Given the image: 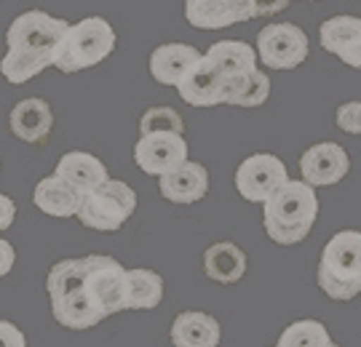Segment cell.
I'll return each instance as SVG.
<instances>
[{
	"mask_svg": "<svg viewBox=\"0 0 361 347\" xmlns=\"http://www.w3.org/2000/svg\"><path fill=\"white\" fill-rule=\"evenodd\" d=\"M252 0H185V19L195 30H222L255 19Z\"/></svg>",
	"mask_w": 361,
	"mask_h": 347,
	"instance_id": "10",
	"label": "cell"
},
{
	"mask_svg": "<svg viewBox=\"0 0 361 347\" xmlns=\"http://www.w3.org/2000/svg\"><path fill=\"white\" fill-rule=\"evenodd\" d=\"M356 38H361V19L359 16H332L319 30V40L329 53L345 51Z\"/></svg>",
	"mask_w": 361,
	"mask_h": 347,
	"instance_id": "24",
	"label": "cell"
},
{
	"mask_svg": "<svg viewBox=\"0 0 361 347\" xmlns=\"http://www.w3.org/2000/svg\"><path fill=\"white\" fill-rule=\"evenodd\" d=\"M204 53L198 51L195 46H188V43H164L158 46L153 53H150V75H153L155 83L161 86H180V80L201 59Z\"/></svg>",
	"mask_w": 361,
	"mask_h": 347,
	"instance_id": "13",
	"label": "cell"
},
{
	"mask_svg": "<svg viewBox=\"0 0 361 347\" xmlns=\"http://www.w3.org/2000/svg\"><path fill=\"white\" fill-rule=\"evenodd\" d=\"M83 291L102 310L104 318L126 310V267L107 254H89Z\"/></svg>",
	"mask_w": 361,
	"mask_h": 347,
	"instance_id": "6",
	"label": "cell"
},
{
	"mask_svg": "<svg viewBox=\"0 0 361 347\" xmlns=\"http://www.w3.org/2000/svg\"><path fill=\"white\" fill-rule=\"evenodd\" d=\"M209 62L225 75V80H235L257 70V51L244 40H219L207 53Z\"/></svg>",
	"mask_w": 361,
	"mask_h": 347,
	"instance_id": "19",
	"label": "cell"
},
{
	"mask_svg": "<svg viewBox=\"0 0 361 347\" xmlns=\"http://www.w3.org/2000/svg\"><path fill=\"white\" fill-rule=\"evenodd\" d=\"M13 262H16L13 246L8 244L6 238H0V278H6V275L13 270Z\"/></svg>",
	"mask_w": 361,
	"mask_h": 347,
	"instance_id": "30",
	"label": "cell"
},
{
	"mask_svg": "<svg viewBox=\"0 0 361 347\" xmlns=\"http://www.w3.org/2000/svg\"><path fill=\"white\" fill-rule=\"evenodd\" d=\"M116 51V30L102 16H89L67 27L65 38L54 51L51 67L59 72H80L102 65Z\"/></svg>",
	"mask_w": 361,
	"mask_h": 347,
	"instance_id": "4",
	"label": "cell"
},
{
	"mask_svg": "<svg viewBox=\"0 0 361 347\" xmlns=\"http://www.w3.org/2000/svg\"><path fill=\"white\" fill-rule=\"evenodd\" d=\"M289 179L286 166L281 158L268 153H257L246 158L235 171V190L241 193L244 201L252 203H265L284 182Z\"/></svg>",
	"mask_w": 361,
	"mask_h": 347,
	"instance_id": "8",
	"label": "cell"
},
{
	"mask_svg": "<svg viewBox=\"0 0 361 347\" xmlns=\"http://www.w3.org/2000/svg\"><path fill=\"white\" fill-rule=\"evenodd\" d=\"M350 160L345 150L335 144V141H322V144H313L308 147L302 158H300V171H302V179L308 182L310 187H329L337 184L348 174Z\"/></svg>",
	"mask_w": 361,
	"mask_h": 347,
	"instance_id": "11",
	"label": "cell"
},
{
	"mask_svg": "<svg viewBox=\"0 0 361 347\" xmlns=\"http://www.w3.org/2000/svg\"><path fill=\"white\" fill-rule=\"evenodd\" d=\"M164 299V278L155 270H126V310H153Z\"/></svg>",
	"mask_w": 361,
	"mask_h": 347,
	"instance_id": "22",
	"label": "cell"
},
{
	"mask_svg": "<svg viewBox=\"0 0 361 347\" xmlns=\"http://www.w3.org/2000/svg\"><path fill=\"white\" fill-rule=\"evenodd\" d=\"M137 211V193L126 182L107 179L97 190L83 193L78 219L99 232H116L126 225V219Z\"/></svg>",
	"mask_w": 361,
	"mask_h": 347,
	"instance_id": "5",
	"label": "cell"
},
{
	"mask_svg": "<svg viewBox=\"0 0 361 347\" xmlns=\"http://www.w3.org/2000/svg\"><path fill=\"white\" fill-rule=\"evenodd\" d=\"M262 225L273 244L295 246L305 241L319 217V195L308 182L286 179L262 203Z\"/></svg>",
	"mask_w": 361,
	"mask_h": 347,
	"instance_id": "2",
	"label": "cell"
},
{
	"mask_svg": "<svg viewBox=\"0 0 361 347\" xmlns=\"http://www.w3.org/2000/svg\"><path fill=\"white\" fill-rule=\"evenodd\" d=\"M13 217H16V203H13L8 195L0 193V232L11 227V225H13Z\"/></svg>",
	"mask_w": 361,
	"mask_h": 347,
	"instance_id": "31",
	"label": "cell"
},
{
	"mask_svg": "<svg viewBox=\"0 0 361 347\" xmlns=\"http://www.w3.org/2000/svg\"><path fill=\"white\" fill-rule=\"evenodd\" d=\"M185 160H188V141L174 131L142 134L134 144V163L153 177H164L169 171L180 168Z\"/></svg>",
	"mask_w": 361,
	"mask_h": 347,
	"instance_id": "9",
	"label": "cell"
},
{
	"mask_svg": "<svg viewBox=\"0 0 361 347\" xmlns=\"http://www.w3.org/2000/svg\"><path fill=\"white\" fill-rule=\"evenodd\" d=\"M337 56H340L348 67H353V70H361V38L353 40L348 49H345V51H340Z\"/></svg>",
	"mask_w": 361,
	"mask_h": 347,
	"instance_id": "33",
	"label": "cell"
},
{
	"mask_svg": "<svg viewBox=\"0 0 361 347\" xmlns=\"http://www.w3.org/2000/svg\"><path fill=\"white\" fill-rule=\"evenodd\" d=\"M204 272L214 283H238L246 272V254L241 246L222 241V244L209 246L204 251Z\"/></svg>",
	"mask_w": 361,
	"mask_h": 347,
	"instance_id": "21",
	"label": "cell"
},
{
	"mask_svg": "<svg viewBox=\"0 0 361 347\" xmlns=\"http://www.w3.org/2000/svg\"><path fill=\"white\" fill-rule=\"evenodd\" d=\"M319 286L329 299L350 302L361 294V232L340 230L324 246Z\"/></svg>",
	"mask_w": 361,
	"mask_h": 347,
	"instance_id": "3",
	"label": "cell"
},
{
	"mask_svg": "<svg viewBox=\"0 0 361 347\" xmlns=\"http://www.w3.org/2000/svg\"><path fill=\"white\" fill-rule=\"evenodd\" d=\"M8 126L16 139L27 141V144H43L54 129V113L46 99L30 96L11 110Z\"/></svg>",
	"mask_w": 361,
	"mask_h": 347,
	"instance_id": "14",
	"label": "cell"
},
{
	"mask_svg": "<svg viewBox=\"0 0 361 347\" xmlns=\"http://www.w3.org/2000/svg\"><path fill=\"white\" fill-rule=\"evenodd\" d=\"M83 278H86V257L62 259V262H56L51 270H49L46 291H49L51 299L65 296L70 291H78L83 286Z\"/></svg>",
	"mask_w": 361,
	"mask_h": 347,
	"instance_id": "25",
	"label": "cell"
},
{
	"mask_svg": "<svg viewBox=\"0 0 361 347\" xmlns=\"http://www.w3.org/2000/svg\"><path fill=\"white\" fill-rule=\"evenodd\" d=\"M153 131H185V120L174 107H153L140 118V134H153Z\"/></svg>",
	"mask_w": 361,
	"mask_h": 347,
	"instance_id": "27",
	"label": "cell"
},
{
	"mask_svg": "<svg viewBox=\"0 0 361 347\" xmlns=\"http://www.w3.org/2000/svg\"><path fill=\"white\" fill-rule=\"evenodd\" d=\"M0 347H27L22 329L11 321H0Z\"/></svg>",
	"mask_w": 361,
	"mask_h": 347,
	"instance_id": "29",
	"label": "cell"
},
{
	"mask_svg": "<svg viewBox=\"0 0 361 347\" xmlns=\"http://www.w3.org/2000/svg\"><path fill=\"white\" fill-rule=\"evenodd\" d=\"M271 96V80L262 70H255L244 77L228 80V91H225V104L231 107H259Z\"/></svg>",
	"mask_w": 361,
	"mask_h": 347,
	"instance_id": "23",
	"label": "cell"
},
{
	"mask_svg": "<svg viewBox=\"0 0 361 347\" xmlns=\"http://www.w3.org/2000/svg\"><path fill=\"white\" fill-rule=\"evenodd\" d=\"M177 91L182 102H188L190 107H214V104H225L228 80L207 56H201L198 65L180 80Z\"/></svg>",
	"mask_w": 361,
	"mask_h": 347,
	"instance_id": "12",
	"label": "cell"
},
{
	"mask_svg": "<svg viewBox=\"0 0 361 347\" xmlns=\"http://www.w3.org/2000/svg\"><path fill=\"white\" fill-rule=\"evenodd\" d=\"M169 336L174 347H217L222 332L214 315L201 310H188L171 321Z\"/></svg>",
	"mask_w": 361,
	"mask_h": 347,
	"instance_id": "17",
	"label": "cell"
},
{
	"mask_svg": "<svg viewBox=\"0 0 361 347\" xmlns=\"http://www.w3.org/2000/svg\"><path fill=\"white\" fill-rule=\"evenodd\" d=\"M257 56L271 70H295L308 56V35L289 22L262 27L257 35Z\"/></svg>",
	"mask_w": 361,
	"mask_h": 347,
	"instance_id": "7",
	"label": "cell"
},
{
	"mask_svg": "<svg viewBox=\"0 0 361 347\" xmlns=\"http://www.w3.org/2000/svg\"><path fill=\"white\" fill-rule=\"evenodd\" d=\"M51 313L54 318H56V323H62L65 329H75V332L94 329L97 323L104 321V313L86 296L83 286L78 291H70L65 296L51 299Z\"/></svg>",
	"mask_w": 361,
	"mask_h": 347,
	"instance_id": "20",
	"label": "cell"
},
{
	"mask_svg": "<svg viewBox=\"0 0 361 347\" xmlns=\"http://www.w3.org/2000/svg\"><path fill=\"white\" fill-rule=\"evenodd\" d=\"M337 126L348 134H361V102H345L337 110Z\"/></svg>",
	"mask_w": 361,
	"mask_h": 347,
	"instance_id": "28",
	"label": "cell"
},
{
	"mask_svg": "<svg viewBox=\"0 0 361 347\" xmlns=\"http://www.w3.org/2000/svg\"><path fill=\"white\" fill-rule=\"evenodd\" d=\"M326 347H340V345H332V342H329V345H326Z\"/></svg>",
	"mask_w": 361,
	"mask_h": 347,
	"instance_id": "34",
	"label": "cell"
},
{
	"mask_svg": "<svg viewBox=\"0 0 361 347\" xmlns=\"http://www.w3.org/2000/svg\"><path fill=\"white\" fill-rule=\"evenodd\" d=\"M209 193V171L195 160L161 177V195L171 203H198Z\"/></svg>",
	"mask_w": 361,
	"mask_h": 347,
	"instance_id": "15",
	"label": "cell"
},
{
	"mask_svg": "<svg viewBox=\"0 0 361 347\" xmlns=\"http://www.w3.org/2000/svg\"><path fill=\"white\" fill-rule=\"evenodd\" d=\"M332 342L322 321H297L286 326L276 347H326Z\"/></svg>",
	"mask_w": 361,
	"mask_h": 347,
	"instance_id": "26",
	"label": "cell"
},
{
	"mask_svg": "<svg viewBox=\"0 0 361 347\" xmlns=\"http://www.w3.org/2000/svg\"><path fill=\"white\" fill-rule=\"evenodd\" d=\"M65 19H56L46 11H25L13 19L6 30L8 51L0 62V75L13 86H22L27 80L40 75L46 67H51L54 51L67 32Z\"/></svg>",
	"mask_w": 361,
	"mask_h": 347,
	"instance_id": "1",
	"label": "cell"
},
{
	"mask_svg": "<svg viewBox=\"0 0 361 347\" xmlns=\"http://www.w3.org/2000/svg\"><path fill=\"white\" fill-rule=\"evenodd\" d=\"M54 174L62 177L65 182H70L80 193H91V190H97L99 184L110 179L107 166H104L102 160L97 155L83 153V150H73V153L62 155L56 168H54Z\"/></svg>",
	"mask_w": 361,
	"mask_h": 347,
	"instance_id": "18",
	"label": "cell"
},
{
	"mask_svg": "<svg viewBox=\"0 0 361 347\" xmlns=\"http://www.w3.org/2000/svg\"><path fill=\"white\" fill-rule=\"evenodd\" d=\"M252 3H255L257 16H273V13H281L289 6V0H252Z\"/></svg>",
	"mask_w": 361,
	"mask_h": 347,
	"instance_id": "32",
	"label": "cell"
},
{
	"mask_svg": "<svg viewBox=\"0 0 361 347\" xmlns=\"http://www.w3.org/2000/svg\"><path fill=\"white\" fill-rule=\"evenodd\" d=\"M80 201H83V193L75 190L70 182H65L62 177H43V179L35 184L32 190V203L49 214V217L56 219H70L78 217V208H80Z\"/></svg>",
	"mask_w": 361,
	"mask_h": 347,
	"instance_id": "16",
	"label": "cell"
}]
</instances>
